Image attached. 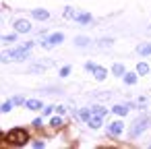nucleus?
<instances>
[{"label":"nucleus","mask_w":151,"mask_h":149,"mask_svg":"<svg viewBox=\"0 0 151 149\" xmlns=\"http://www.w3.org/2000/svg\"><path fill=\"white\" fill-rule=\"evenodd\" d=\"M31 48H33V42H27L25 46H21V48H17V50L2 52V54H0V62H13V60L23 62V60L27 58V54H29V50H31Z\"/></svg>","instance_id":"obj_1"},{"label":"nucleus","mask_w":151,"mask_h":149,"mask_svg":"<svg viewBox=\"0 0 151 149\" xmlns=\"http://www.w3.org/2000/svg\"><path fill=\"white\" fill-rule=\"evenodd\" d=\"M4 141H6L9 145L23 147V145H27V141H29V132H27L25 128H11V130L4 135Z\"/></svg>","instance_id":"obj_2"},{"label":"nucleus","mask_w":151,"mask_h":149,"mask_svg":"<svg viewBox=\"0 0 151 149\" xmlns=\"http://www.w3.org/2000/svg\"><path fill=\"white\" fill-rule=\"evenodd\" d=\"M149 122H151V120H149L147 116H143V118L134 120V122H132V126H130V137H132V139H137L141 132H145V130L149 128Z\"/></svg>","instance_id":"obj_3"},{"label":"nucleus","mask_w":151,"mask_h":149,"mask_svg":"<svg viewBox=\"0 0 151 149\" xmlns=\"http://www.w3.org/2000/svg\"><path fill=\"white\" fill-rule=\"evenodd\" d=\"M62 40H64V35H62V33H52V35H48V37L42 42V46H44L46 50H50V48H54V46L62 44Z\"/></svg>","instance_id":"obj_4"},{"label":"nucleus","mask_w":151,"mask_h":149,"mask_svg":"<svg viewBox=\"0 0 151 149\" xmlns=\"http://www.w3.org/2000/svg\"><path fill=\"white\" fill-rule=\"evenodd\" d=\"M13 27H15V33H29L31 31V23L27 19H17L13 23Z\"/></svg>","instance_id":"obj_5"},{"label":"nucleus","mask_w":151,"mask_h":149,"mask_svg":"<svg viewBox=\"0 0 151 149\" xmlns=\"http://www.w3.org/2000/svg\"><path fill=\"white\" fill-rule=\"evenodd\" d=\"M122 130H124V122H120V120H116V122H112L108 126V135L110 137H118V135H122Z\"/></svg>","instance_id":"obj_6"},{"label":"nucleus","mask_w":151,"mask_h":149,"mask_svg":"<svg viewBox=\"0 0 151 149\" xmlns=\"http://www.w3.org/2000/svg\"><path fill=\"white\" fill-rule=\"evenodd\" d=\"M75 21H77L79 25H89V23L93 21V17H91L89 13H79V15H75Z\"/></svg>","instance_id":"obj_7"},{"label":"nucleus","mask_w":151,"mask_h":149,"mask_svg":"<svg viewBox=\"0 0 151 149\" xmlns=\"http://www.w3.org/2000/svg\"><path fill=\"white\" fill-rule=\"evenodd\" d=\"M91 73H93V77H95L97 81H104V79L108 77V71H106L104 66H97V64H95V68H93Z\"/></svg>","instance_id":"obj_8"},{"label":"nucleus","mask_w":151,"mask_h":149,"mask_svg":"<svg viewBox=\"0 0 151 149\" xmlns=\"http://www.w3.org/2000/svg\"><path fill=\"white\" fill-rule=\"evenodd\" d=\"M128 110H130V104H120V106H114V108H112V112L118 114V116H126Z\"/></svg>","instance_id":"obj_9"},{"label":"nucleus","mask_w":151,"mask_h":149,"mask_svg":"<svg viewBox=\"0 0 151 149\" xmlns=\"http://www.w3.org/2000/svg\"><path fill=\"white\" fill-rule=\"evenodd\" d=\"M101 120H104V116H95V114H91V118L87 120V124H89L91 128H99V126H101Z\"/></svg>","instance_id":"obj_10"},{"label":"nucleus","mask_w":151,"mask_h":149,"mask_svg":"<svg viewBox=\"0 0 151 149\" xmlns=\"http://www.w3.org/2000/svg\"><path fill=\"white\" fill-rule=\"evenodd\" d=\"M137 54H141V56H151V44H141V46H137Z\"/></svg>","instance_id":"obj_11"},{"label":"nucleus","mask_w":151,"mask_h":149,"mask_svg":"<svg viewBox=\"0 0 151 149\" xmlns=\"http://www.w3.org/2000/svg\"><path fill=\"white\" fill-rule=\"evenodd\" d=\"M33 17H35L37 21H46V19L50 17V13L44 11V9H35V11H33Z\"/></svg>","instance_id":"obj_12"},{"label":"nucleus","mask_w":151,"mask_h":149,"mask_svg":"<svg viewBox=\"0 0 151 149\" xmlns=\"http://www.w3.org/2000/svg\"><path fill=\"white\" fill-rule=\"evenodd\" d=\"M25 106H27L29 110H42L44 104H42L40 99H25Z\"/></svg>","instance_id":"obj_13"},{"label":"nucleus","mask_w":151,"mask_h":149,"mask_svg":"<svg viewBox=\"0 0 151 149\" xmlns=\"http://www.w3.org/2000/svg\"><path fill=\"white\" fill-rule=\"evenodd\" d=\"M122 77H124V83H126V85H134V83H137V75H134V73H124Z\"/></svg>","instance_id":"obj_14"},{"label":"nucleus","mask_w":151,"mask_h":149,"mask_svg":"<svg viewBox=\"0 0 151 149\" xmlns=\"http://www.w3.org/2000/svg\"><path fill=\"white\" fill-rule=\"evenodd\" d=\"M112 73H114L116 77H122V75H124L126 71H124V66H122V64H118V62H116V64L112 66Z\"/></svg>","instance_id":"obj_15"},{"label":"nucleus","mask_w":151,"mask_h":149,"mask_svg":"<svg viewBox=\"0 0 151 149\" xmlns=\"http://www.w3.org/2000/svg\"><path fill=\"white\" fill-rule=\"evenodd\" d=\"M137 73H139V75H147V73H149V64H147V62H139V64H137Z\"/></svg>","instance_id":"obj_16"},{"label":"nucleus","mask_w":151,"mask_h":149,"mask_svg":"<svg viewBox=\"0 0 151 149\" xmlns=\"http://www.w3.org/2000/svg\"><path fill=\"white\" fill-rule=\"evenodd\" d=\"M106 112H108V110H106L104 106H93V108H91V114H95V116H106Z\"/></svg>","instance_id":"obj_17"},{"label":"nucleus","mask_w":151,"mask_h":149,"mask_svg":"<svg viewBox=\"0 0 151 149\" xmlns=\"http://www.w3.org/2000/svg\"><path fill=\"white\" fill-rule=\"evenodd\" d=\"M79 116H81V120H85V122H87V120L91 118V110H87V108H83V110L79 112Z\"/></svg>","instance_id":"obj_18"},{"label":"nucleus","mask_w":151,"mask_h":149,"mask_svg":"<svg viewBox=\"0 0 151 149\" xmlns=\"http://www.w3.org/2000/svg\"><path fill=\"white\" fill-rule=\"evenodd\" d=\"M62 122H64V120H62L60 116H54V118L50 120V124H52L54 128H60V126H62Z\"/></svg>","instance_id":"obj_19"},{"label":"nucleus","mask_w":151,"mask_h":149,"mask_svg":"<svg viewBox=\"0 0 151 149\" xmlns=\"http://www.w3.org/2000/svg\"><path fill=\"white\" fill-rule=\"evenodd\" d=\"M0 40H2L4 44H13V42L17 40V33H11V35H2V37H0Z\"/></svg>","instance_id":"obj_20"},{"label":"nucleus","mask_w":151,"mask_h":149,"mask_svg":"<svg viewBox=\"0 0 151 149\" xmlns=\"http://www.w3.org/2000/svg\"><path fill=\"white\" fill-rule=\"evenodd\" d=\"M75 44H77V46H89V37H83V35H79V37L75 40Z\"/></svg>","instance_id":"obj_21"},{"label":"nucleus","mask_w":151,"mask_h":149,"mask_svg":"<svg viewBox=\"0 0 151 149\" xmlns=\"http://www.w3.org/2000/svg\"><path fill=\"white\" fill-rule=\"evenodd\" d=\"M13 110V99L11 101H6V104H2V106H0V112H11Z\"/></svg>","instance_id":"obj_22"},{"label":"nucleus","mask_w":151,"mask_h":149,"mask_svg":"<svg viewBox=\"0 0 151 149\" xmlns=\"http://www.w3.org/2000/svg\"><path fill=\"white\" fill-rule=\"evenodd\" d=\"M75 15H77V13H75V9H70V6L64 11V17H68V19H75Z\"/></svg>","instance_id":"obj_23"},{"label":"nucleus","mask_w":151,"mask_h":149,"mask_svg":"<svg viewBox=\"0 0 151 149\" xmlns=\"http://www.w3.org/2000/svg\"><path fill=\"white\" fill-rule=\"evenodd\" d=\"M70 75V66H62L60 68V77H68Z\"/></svg>","instance_id":"obj_24"},{"label":"nucleus","mask_w":151,"mask_h":149,"mask_svg":"<svg viewBox=\"0 0 151 149\" xmlns=\"http://www.w3.org/2000/svg\"><path fill=\"white\" fill-rule=\"evenodd\" d=\"M112 44H114V40H101V42H99V46H101V48H106V46H112Z\"/></svg>","instance_id":"obj_25"},{"label":"nucleus","mask_w":151,"mask_h":149,"mask_svg":"<svg viewBox=\"0 0 151 149\" xmlns=\"http://www.w3.org/2000/svg\"><path fill=\"white\" fill-rule=\"evenodd\" d=\"M13 104H25V99H23V97H19V95H17V97H15V99H13Z\"/></svg>","instance_id":"obj_26"},{"label":"nucleus","mask_w":151,"mask_h":149,"mask_svg":"<svg viewBox=\"0 0 151 149\" xmlns=\"http://www.w3.org/2000/svg\"><path fill=\"white\" fill-rule=\"evenodd\" d=\"M85 68H87V71H93V68H95V64H93V62H87V64H85Z\"/></svg>","instance_id":"obj_27"},{"label":"nucleus","mask_w":151,"mask_h":149,"mask_svg":"<svg viewBox=\"0 0 151 149\" xmlns=\"http://www.w3.org/2000/svg\"><path fill=\"white\" fill-rule=\"evenodd\" d=\"M33 126H42V118H35L33 120Z\"/></svg>","instance_id":"obj_28"}]
</instances>
